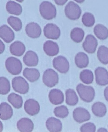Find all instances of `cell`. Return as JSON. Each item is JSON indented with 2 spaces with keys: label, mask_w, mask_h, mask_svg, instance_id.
Returning a JSON list of instances; mask_svg holds the SVG:
<instances>
[{
  "label": "cell",
  "mask_w": 108,
  "mask_h": 132,
  "mask_svg": "<svg viewBox=\"0 0 108 132\" xmlns=\"http://www.w3.org/2000/svg\"><path fill=\"white\" fill-rule=\"evenodd\" d=\"M39 9L41 15L46 20H52L56 16V8L50 1H43L39 5Z\"/></svg>",
  "instance_id": "1"
},
{
  "label": "cell",
  "mask_w": 108,
  "mask_h": 132,
  "mask_svg": "<svg viewBox=\"0 0 108 132\" xmlns=\"http://www.w3.org/2000/svg\"><path fill=\"white\" fill-rule=\"evenodd\" d=\"M76 90L80 99L86 102H91L95 98V91L92 87L80 83L76 86Z\"/></svg>",
  "instance_id": "2"
},
{
  "label": "cell",
  "mask_w": 108,
  "mask_h": 132,
  "mask_svg": "<svg viewBox=\"0 0 108 132\" xmlns=\"http://www.w3.org/2000/svg\"><path fill=\"white\" fill-rule=\"evenodd\" d=\"M65 13L66 16L70 20H76L80 18L81 16L82 9L76 3L70 1L65 6Z\"/></svg>",
  "instance_id": "3"
},
{
  "label": "cell",
  "mask_w": 108,
  "mask_h": 132,
  "mask_svg": "<svg viewBox=\"0 0 108 132\" xmlns=\"http://www.w3.org/2000/svg\"><path fill=\"white\" fill-rule=\"evenodd\" d=\"M5 66L8 72L13 75L20 74L22 69V64L20 60L13 57H9L6 59Z\"/></svg>",
  "instance_id": "4"
},
{
  "label": "cell",
  "mask_w": 108,
  "mask_h": 132,
  "mask_svg": "<svg viewBox=\"0 0 108 132\" xmlns=\"http://www.w3.org/2000/svg\"><path fill=\"white\" fill-rule=\"evenodd\" d=\"M13 90L21 94H24L29 90V85L24 78L21 76L16 77L12 80Z\"/></svg>",
  "instance_id": "5"
},
{
  "label": "cell",
  "mask_w": 108,
  "mask_h": 132,
  "mask_svg": "<svg viewBox=\"0 0 108 132\" xmlns=\"http://www.w3.org/2000/svg\"><path fill=\"white\" fill-rule=\"evenodd\" d=\"M43 81L45 85L48 87H53L58 83V74L52 69L46 70L43 74Z\"/></svg>",
  "instance_id": "6"
},
{
  "label": "cell",
  "mask_w": 108,
  "mask_h": 132,
  "mask_svg": "<svg viewBox=\"0 0 108 132\" xmlns=\"http://www.w3.org/2000/svg\"><path fill=\"white\" fill-rule=\"evenodd\" d=\"M53 64L54 68L61 73H66L69 69V61L62 56H59L55 57L53 60Z\"/></svg>",
  "instance_id": "7"
},
{
  "label": "cell",
  "mask_w": 108,
  "mask_h": 132,
  "mask_svg": "<svg viewBox=\"0 0 108 132\" xmlns=\"http://www.w3.org/2000/svg\"><path fill=\"white\" fill-rule=\"evenodd\" d=\"M43 32L46 38L53 40L58 39L61 35V30L59 27L53 23L46 24L44 28Z\"/></svg>",
  "instance_id": "8"
},
{
  "label": "cell",
  "mask_w": 108,
  "mask_h": 132,
  "mask_svg": "<svg viewBox=\"0 0 108 132\" xmlns=\"http://www.w3.org/2000/svg\"><path fill=\"white\" fill-rule=\"evenodd\" d=\"M98 45L97 39L91 34H89L86 37L82 44L83 49L89 53H93L96 51Z\"/></svg>",
  "instance_id": "9"
},
{
  "label": "cell",
  "mask_w": 108,
  "mask_h": 132,
  "mask_svg": "<svg viewBox=\"0 0 108 132\" xmlns=\"http://www.w3.org/2000/svg\"><path fill=\"white\" fill-rule=\"evenodd\" d=\"M73 117L74 119L77 123H82L89 120L91 115L89 112L86 109L77 107L74 110Z\"/></svg>",
  "instance_id": "10"
},
{
  "label": "cell",
  "mask_w": 108,
  "mask_h": 132,
  "mask_svg": "<svg viewBox=\"0 0 108 132\" xmlns=\"http://www.w3.org/2000/svg\"><path fill=\"white\" fill-rule=\"evenodd\" d=\"M96 82L98 85L104 86L108 84V71L106 68L98 67L95 71Z\"/></svg>",
  "instance_id": "11"
},
{
  "label": "cell",
  "mask_w": 108,
  "mask_h": 132,
  "mask_svg": "<svg viewBox=\"0 0 108 132\" xmlns=\"http://www.w3.org/2000/svg\"><path fill=\"white\" fill-rule=\"evenodd\" d=\"M25 31L27 36L32 38H39L42 31L40 26L34 22H31L27 24L25 27Z\"/></svg>",
  "instance_id": "12"
},
{
  "label": "cell",
  "mask_w": 108,
  "mask_h": 132,
  "mask_svg": "<svg viewBox=\"0 0 108 132\" xmlns=\"http://www.w3.org/2000/svg\"><path fill=\"white\" fill-rule=\"evenodd\" d=\"M24 109L28 115L33 116L39 113L40 110V106L36 100L29 99L25 102L24 104Z\"/></svg>",
  "instance_id": "13"
},
{
  "label": "cell",
  "mask_w": 108,
  "mask_h": 132,
  "mask_svg": "<svg viewBox=\"0 0 108 132\" xmlns=\"http://www.w3.org/2000/svg\"><path fill=\"white\" fill-rule=\"evenodd\" d=\"M0 37L7 43H9L14 40V32L7 25L4 24L0 27Z\"/></svg>",
  "instance_id": "14"
},
{
  "label": "cell",
  "mask_w": 108,
  "mask_h": 132,
  "mask_svg": "<svg viewBox=\"0 0 108 132\" xmlns=\"http://www.w3.org/2000/svg\"><path fill=\"white\" fill-rule=\"evenodd\" d=\"M43 49L46 54L50 57L57 55L59 51L58 44L51 40H47L44 42Z\"/></svg>",
  "instance_id": "15"
},
{
  "label": "cell",
  "mask_w": 108,
  "mask_h": 132,
  "mask_svg": "<svg viewBox=\"0 0 108 132\" xmlns=\"http://www.w3.org/2000/svg\"><path fill=\"white\" fill-rule=\"evenodd\" d=\"M46 126L50 132H61L62 130V125L61 121L53 117L47 119Z\"/></svg>",
  "instance_id": "16"
},
{
  "label": "cell",
  "mask_w": 108,
  "mask_h": 132,
  "mask_svg": "<svg viewBox=\"0 0 108 132\" xmlns=\"http://www.w3.org/2000/svg\"><path fill=\"white\" fill-rule=\"evenodd\" d=\"M9 50L13 55L20 57L25 53L26 47L22 42L20 41H16L11 44L10 46Z\"/></svg>",
  "instance_id": "17"
},
{
  "label": "cell",
  "mask_w": 108,
  "mask_h": 132,
  "mask_svg": "<svg viewBox=\"0 0 108 132\" xmlns=\"http://www.w3.org/2000/svg\"><path fill=\"white\" fill-rule=\"evenodd\" d=\"M24 64L28 67H35L39 63V59L38 55L32 50L28 51L23 58Z\"/></svg>",
  "instance_id": "18"
},
{
  "label": "cell",
  "mask_w": 108,
  "mask_h": 132,
  "mask_svg": "<svg viewBox=\"0 0 108 132\" xmlns=\"http://www.w3.org/2000/svg\"><path fill=\"white\" fill-rule=\"evenodd\" d=\"M49 98L50 102L55 105L62 104L64 100L63 93L58 89H53L50 90L49 94Z\"/></svg>",
  "instance_id": "19"
},
{
  "label": "cell",
  "mask_w": 108,
  "mask_h": 132,
  "mask_svg": "<svg viewBox=\"0 0 108 132\" xmlns=\"http://www.w3.org/2000/svg\"><path fill=\"white\" fill-rule=\"evenodd\" d=\"M17 127L20 132H32L33 130L34 125L31 120L24 118L18 121Z\"/></svg>",
  "instance_id": "20"
},
{
  "label": "cell",
  "mask_w": 108,
  "mask_h": 132,
  "mask_svg": "<svg viewBox=\"0 0 108 132\" xmlns=\"http://www.w3.org/2000/svg\"><path fill=\"white\" fill-rule=\"evenodd\" d=\"M75 63L79 68H86L89 63V59L88 55L84 52H79L76 53L74 58Z\"/></svg>",
  "instance_id": "21"
},
{
  "label": "cell",
  "mask_w": 108,
  "mask_h": 132,
  "mask_svg": "<svg viewBox=\"0 0 108 132\" xmlns=\"http://www.w3.org/2000/svg\"><path fill=\"white\" fill-rule=\"evenodd\" d=\"M0 118L3 120L10 119L13 115V109L11 106L6 102L1 103L0 105Z\"/></svg>",
  "instance_id": "22"
},
{
  "label": "cell",
  "mask_w": 108,
  "mask_h": 132,
  "mask_svg": "<svg viewBox=\"0 0 108 132\" xmlns=\"http://www.w3.org/2000/svg\"><path fill=\"white\" fill-rule=\"evenodd\" d=\"M23 75L31 82L36 81L40 77V73L39 70L35 68H25L23 71Z\"/></svg>",
  "instance_id": "23"
},
{
  "label": "cell",
  "mask_w": 108,
  "mask_h": 132,
  "mask_svg": "<svg viewBox=\"0 0 108 132\" xmlns=\"http://www.w3.org/2000/svg\"><path fill=\"white\" fill-rule=\"evenodd\" d=\"M93 31L96 36L101 40H104L108 38V28L103 24L96 25L94 27Z\"/></svg>",
  "instance_id": "24"
},
{
  "label": "cell",
  "mask_w": 108,
  "mask_h": 132,
  "mask_svg": "<svg viewBox=\"0 0 108 132\" xmlns=\"http://www.w3.org/2000/svg\"><path fill=\"white\" fill-rule=\"evenodd\" d=\"M7 11L10 14L19 16L21 14L23 9L21 5L14 1H9L6 4Z\"/></svg>",
  "instance_id": "25"
},
{
  "label": "cell",
  "mask_w": 108,
  "mask_h": 132,
  "mask_svg": "<svg viewBox=\"0 0 108 132\" xmlns=\"http://www.w3.org/2000/svg\"><path fill=\"white\" fill-rule=\"evenodd\" d=\"M92 111L95 116L102 117L106 115L107 110L106 105L104 103L98 102L93 104Z\"/></svg>",
  "instance_id": "26"
},
{
  "label": "cell",
  "mask_w": 108,
  "mask_h": 132,
  "mask_svg": "<svg viewBox=\"0 0 108 132\" xmlns=\"http://www.w3.org/2000/svg\"><path fill=\"white\" fill-rule=\"evenodd\" d=\"M85 34L84 31L82 28L79 27H75L71 30L70 37L74 42L79 43L83 41Z\"/></svg>",
  "instance_id": "27"
},
{
  "label": "cell",
  "mask_w": 108,
  "mask_h": 132,
  "mask_svg": "<svg viewBox=\"0 0 108 132\" xmlns=\"http://www.w3.org/2000/svg\"><path fill=\"white\" fill-rule=\"evenodd\" d=\"M66 103L67 104L71 106H74L77 104L79 101V98L74 90L69 89L65 92Z\"/></svg>",
  "instance_id": "28"
},
{
  "label": "cell",
  "mask_w": 108,
  "mask_h": 132,
  "mask_svg": "<svg viewBox=\"0 0 108 132\" xmlns=\"http://www.w3.org/2000/svg\"><path fill=\"white\" fill-rule=\"evenodd\" d=\"M97 57L101 62L104 64H108V47L105 45H101L97 52Z\"/></svg>",
  "instance_id": "29"
},
{
  "label": "cell",
  "mask_w": 108,
  "mask_h": 132,
  "mask_svg": "<svg viewBox=\"0 0 108 132\" xmlns=\"http://www.w3.org/2000/svg\"><path fill=\"white\" fill-rule=\"evenodd\" d=\"M8 100L15 108L19 109L22 106V98L21 96L15 93H12L10 94L8 96Z\"/></svg>",
  "instance_id": "30"
},
{
  "label": "cell",
  "mask_w": 108,
  "mask_h": 132,
  "mask_svg": "<svg viewBox=\"0 0 108 132\" xmlns=\"http://www.w3.org/2000/svg\"><path fill=\"white\" fill-rule=\"evenodd\" d=\"M80 80L83 83L86 84H89L93 81V74L91 70L88 69L83 70L80 73Z\"/></svg>",
  "instance_id": "31"
},
{
  "label": "cell",
  "mask_w": 108,
  "mask_h": 132,
  "mask_svg": "<svg viewBox=\"0 0 108 132\" xmlns=\"http://www.w3.org/2000/svg\"><path fill=\"white\" fill-rule=\"evenodd\" d=\"M82 22L86 27H91L95 24V16L91 12H85L82 18Z\"/></svg>",
  "instance_id": "32"
},
{
  "label": "cell",
  "mask_w": 108,
  "mask_h": 132,
  "mask_svg": "<svg viewBox=\"0 0 108 132\" xmlns=\"http://www.w3.org/2000/svg\"><path fill=\"white\" fill-rule=\"evenodd\" d=\"M7 22L16 31H20L22 27L21 20L16 16H9L7 19Z\"/></svg>",
  "instance_id": "33"
},
{
  "label": "cell",
  "mask_w": 108,
  "mask_h": 132,
  "mask_svg": "<svg viewBox=\"0 0 108 132\" xmlns=\"http://www.w3.org/2000/svg\"><path fill=\"white\" fill-rule=\"evenodd\" d=\"M11 86L10 82L5 77L0 78V93L3 95L7 94L10 91Z\"/></svg>",
  "instance_id": "34"
},
{
  "label": "cell",
  "mask_w": 108,
  "mask_h": 132,
  "mask_svg": "<svg viewBox=\"0 0 108 132\" xmlns=\"http://www.w3.org/2000/svg\"><path fill=\"white\" fill-rule=\"evenodd\" d=\"M54 112L55 116L62 119L66 117L69 114V110L67 107L64 105L55 107Z\"/></svg>",
  "instance_id": "35"
},
{
  "label": "cell",
  "mask_w": 108,
  "mask_h": 132,
  "mask_svg": "<svg viewBox=\"0 0 108 132\" xmlns=\"http://www.w3.org/2000/svg\"><path fill=\"white\" fill-rule=\"evenodd\" d=\"M96 130L95 125L90 122L84 124L80 128V132H95Z\"/></svg>",
  "instance_id": "36"
},
{
  "label": "cell",
  "mask_w": 108,
  "mask_h": 132,
  "mask_svg": "<svg viewBox=\"0 0 108 132\" xmlns=\"http://www.w3.org/2000/svg\"><path fill=\"white\" fill-rule=\"evenodd\" d=\"M67 0H62V1H58V0H55L54 1L55 2L57 5H63L67 2Z\"/></svg>",
  "instance_id": "37"
},
{
  "label": "cell",
  "mask_w": 108,
  "mask_h": 132,
  "mask_svg": "<svg viewBox=\"0 0 108 132\" xmlns=\"http://www.w3.org/2000/svg\"><path fill=\"white\" fill-rule=\"evenodd\" d=\"M5 49V44L1 40H0V53L2 54L4 51Z\"/></svg>",
  "instance_id": "38"
},
{
  "label": "cell",
  "mask_w": 108,
  "mask_h": 132,
  "mask_svg": "<svg viewBox=\"0 0 108 132\" xmlns=\"http://www.w3.org/2000/svg\"><path fill=\"white\" fill-rule=\"evenodd\" d=\"M104 95L105 99L108 102V86L106 87L104 91Z\"/></svg>",
  "instance_id": "39"
},
{
  "label": "cell",
  "mask_w": 108,
  "mask_h": 132,
  "mask_svg": "<svg viewBox=\"0 0 108 132\" xmlns=\"http://www.w3.org/2000/svg\"><path fill=\"white\" fill-rule=\"evenodd\" d=\"M97 132H108V131L107 129L105 128H101L98 129Z\"/></svg>",
  "instance_id": "40"
},
{
  "label": "cell",
  "mask_w": 108,
  "mask_h": 132,
  "mask_svg": "<svg viewBox=\"0 0 108 132\" xmlns=\"http://www.w3.org/2000/svg\"><path fill=\"white\" fill-rule=\"evenodd\" d=\"M75 2L81 4L84 2L85 1L84 0H75Z\"/></svg>",
  "instance_id": "41"
}]
</instances>
